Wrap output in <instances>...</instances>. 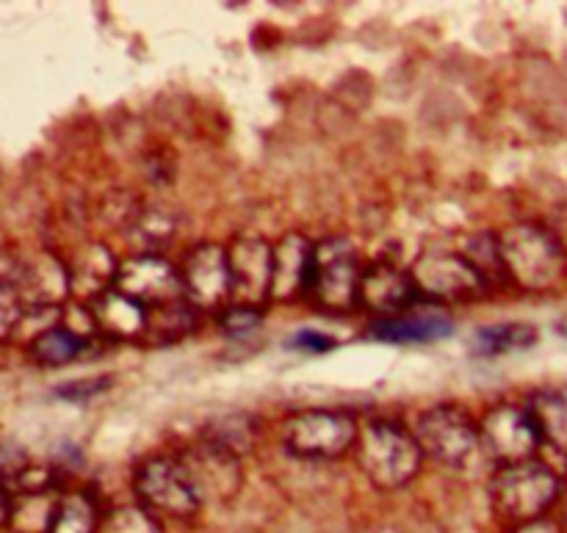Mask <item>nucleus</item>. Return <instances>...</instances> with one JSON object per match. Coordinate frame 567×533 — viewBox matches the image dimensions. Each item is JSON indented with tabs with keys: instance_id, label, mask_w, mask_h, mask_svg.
<instances>
[{
	"instance_id": "obj_14",
	"label": "nucleus",
	"mask_w": 567,
	"mask_h": 533,
	"mask_svg": "<svg viewBox=\"0 0 567 533\" xmlns=\"http://www.w3.org/2000/svg\"><path fill=\"white\" fill-rule=\"evenodd\" d=\"M186 302L197 310H210L230 296V271H227V249L216 243H203L186 254L181 269Z\"/></svg>"
},
{
	"instance_id": "obj_20",
	"label": "nucleus",
	"mask_w": 567,
	"mask_h": 533,
	"mask_svg": "<svg viewBox=\"0 0 567 533\" xmlns=\"http://www.w3.org/2000/svg\"><path fill=\"white\" fill-rule=\"evenodd\" d=\"M526 409L535 420L540 442H548L554 451L567 457V387L565 390L537 393Z\"/></svg>"
},
{
	"instance_id": "obj_9",
	"label": "nucleus",
	"mask_w": 567,
	"mask_h": 533,
	"mask_svg": "<svg viewBox=\"0 0 567 533\" xmlns=\"http://www.w3.org/2000/svg\"><path fill=\"white\" fill-rule=\"evenodd\" d=\"M114 288L122 296L133 299L144 310H158L186 299L183 293L181 269L164 260L161 254H133L116 265Z\"/></svg>"
},
{
	"instance_id": "obj_23",
	"label": "nucleus",
	"mask_w": 567,
	"mask_h": 533,
	"mask_svg": "<svg viewBox=\"0 0 567 533\" xmlns=\"http://www.w3.org/2000/svg\"><path fill=\"white\" fill-rule=\"evenodd\" d=\"M537 343V330L529 324H496L485 326L474 335V348L476 357H502V354L520 352V348H529Z\"/></svg>"
},
{
	"instance_id": "obj_12",
	"label": "nucleus",
	"mask_w": 567,
	"mask_h": 533,
	"mask_svg": "<svg viewBox=\"0 0 567 533\" xmlns=\"http://www.w3.org/2000/svg\"><path fill=\"white\" fill-rule=\"evenodd\" d=\"M230 296L244 307H258L271 293V247L264 238H238L227 249Z\"/></svg>"
},
{
	"instance_id": "obj_17",
	"label": "nucleus",
	"mask_w": 567,
	"mask_h": 533,
	"mask_svg": "<svg viewBox=\"0 0 567 533\" xmlns=\"http://www.w3.org/2000/svg\"><path fill=\"white\" fill-rule=\"evenodd\" d=\"M86 307L92 313L97 335L114 337V341H131V337L144 335V330H147V310L133 302V299L122 296L116 288L100 293Z\"/></svg>"
},
{
	"instance_id": "obj_5",
	"label": "nucleus",
	"mask_w": 567,
	"mask_h": 533,
	"mask_svg": "<svg viewBox=\"0 0 567 533\" xmlns=\"http://www.w3.org/2000/svg\"><path fill=\"white\" fill-rule=\"evenodd\" d=\"M358 420L341 409H302L282 424V446L291 457L327 462L341 459L358 442Z\"/></svg>"
},
{
	"instance_id": "obj_30",
	"label": "nucleus",
	"mask_w": 567,
	"mask_h": 533,
	"mask_svg": "<svg viewBox=\"0 0 567 533\" xmlns=\"http://www.w3.org/2000/svg\"><path fill=\"white\" fill-rule=\"evenodd\" d=\"M109 387V379H86V382H70L66 387H59V396L66 398V401H86V398L97 396Z\"/></svg>"
},
{
	"instance_id": "obj_15",
	"label": "nucleus",
	"mask_w": 567,
	"mask_h": 533,
	"mask_svg": "<svg viewBox=\"0 0 567 533\" xmlns=\"http://www.w3.org/2000/svg\"><path fill=\"white\" fill-rule=\"evenodd\" d=\"M419 299L410 271L399 269L396 263H380L363 269L360 276V304L377 315V318H393L408 313Z\"/></svg>"
},
{
	"instance_id": "obj_29",
	"label": "nucleus",
	"mask_w": 567,
	"mask_h": 533,
	"mask_svg": "<svg viewBox=\"0 0 567 533\" xmlns=\"http://www.w3.org/2000/svg\"><path fill=\"white\" fill-rule=\"evenodd\" d=\"M219 324L227 335H247V332H252L255 326L260 324V310L244 307V304H233V307H227L225 313H221Z\"/></svg>"
},
{
	"instance_id": "obj_7",
	"label": "nucleus",
	"mask_w": 567,
	"mask_h": 533,
	"mask_svg": "<svg viewBox=\"0 0 567 533\" xmlns=\"http://www.w3.org/2000/svg\"><path fill=\"white\" fill-rule=\"evenodd\" d=\"M133 492L147 512L188 520L199 512V498L177 457H150L133 473Z\"/></svg>"
},
{
	"instance_id": "obj_16",
	"label": "nucleus",
	"mask_w": 567,
	"mask_h": 533,
	"mask_svg": "<svg viewBox=\"0 0 567 533\" xmlns=\"http://www.w3.org/2000/svg\"><path fill=\"white\" fill-rule=\"evenodd\" d=\"M310 265H313V243L299 232L282 238L271 247V299L293 302L308 293Z\"/></svg>"
},
{
	"instance_id": "obj_13",
	"label": "nucleus",
	"mask_w": 567,
	"mask_h": 533,
	"mask_svg": "<svg viewBox=\"0 0 567 533\" xmlns=\"http://www.w3.org/2000/svg\"><path fill=\"white\" fill-rule=\"evenodd\" d=\"M9 282L25 310H61L70 296V274L53 254L42 252L22 260Z\"/></svg>"
},
{
	"instance_id": "obj_22",
	"label": "nucleus",
	"mask_w": 567,
	"mask_h": 533,
	"mask_svg": "<svg viewBox=\"0 0 567 533\" xmlns=\"http://www.w3.org/2000/svg\"><path fill=\"white\" fill-rule=\"evenodd\" d=\"M100 509L89 492H64L55 503L48 533H97Z\"/></svg>"
},
{
	"instance_id": "obj_4",
	"label": "nucleus",
	"mask_w": 567,
	"mask_h": 533,
	"mask_svg": "<svg viewBox=\"0 0 567 533\" xmlns=\"http://www.w3.org/2000/svg\"><path fill=\"white\" fill-rule=\"evenodd\" d=\"M559 492H563L559 475L537 459L507 464L493 475L491 484L493 506L518 525L540 520L557 503Z\"/></svg>"
},
{
	"instance_id": "obj_3",
	"label": "nucleus",
	"mask_w": 567,
	"mask_h": 533,
	"mask_svg": "<svg viewBox=\"0 0 567 533\" xmlns=\"http://www.w3.org/2000/svg\"><path fill=\"white\" fill-rule=\"evenodd\" d=\"M360 265L358 249L349 238H327L313 243V265H310V282L305 296L324 313L343 315L360 304Z\"/></svg>"
},
{
	"instance_id": "obj_25",
	"label": "nucleus",
	"mask_w": 567,
	"mask_h": 533,
	"mask_svg": "<svg viewBox=\"0 0 567 533\" xmlns=\"http://www.w3.org/2000/svg\"><path fill=\"white\" fill-rule=\"evenodd\" d=\"M255 431H258V426H255L249 415L230 412L205 426L203 440L214 442V446L225 448V451L236 453V457H244L255 446Z\"/></svg>"
},
{
	"instance_id": "obj_27",
	"label": "nucleus",
	"mask_w": 567,
	"mask_h": 533,
	"mask_svg": "<svg viewBox=\"0 0 567 533\" xmlns=\"http://www.w3.org/2000/svg\"><path fill=\"white\" fill-rule=\"evenodd\" d=\"M97 533H164V525L144 506H116L100 518Z\"/></svg>"
},
{
	"instance_id": "obj_32",
	"label": "nucleus",
	"mask_w": 567,
	"mask_h": 533,
	"mask_svg": "<svg viewBox=\"0 0 567 533\" xmlns=\"http://www.w3.org/2000/svg\"><path fill=\"white\" fill-rule=\"evenodd\" d=\"M513 533H559V529L551 523V520L540 518V520H532V523H520Z\"/></svg>"
},
{
	"instance_id": "obj_11",
	"label": "nucleus",
	"mask_w": 567,
	"mask_h": 533,
	"mask_svg": "<svg viewBox=\"0 0 567 533\" xmlns=\"http://www.w3.org/2000/svg\"><path fill=\"white\" fill-rule=\"evenodd\" d=\"M177 462L192 479L199 503L214 501V498L227 501L241 490V457L214 446V442L203 440L197 448L177 457Z\"/></svg>"
},
{
	"instance_id": "obj_31",
	"label": "nucleus",
	"mask_w": 567,
	"mask_h": 533,
	"mask_svg": "<svg viewBox=\"0 0 567 533\" xmlns=\"http://www.w3.org/2000/svg\"><path fill=\"white\" fill-rule=\"evenodd\" d=\"M336 346V343L330 341V335H321V332H313V330H305V332H297V335L288 341V348H299V352H330V348Z\"/></svg>"
},
{
	"instance_id": "obj_28",
	"label": "nucleus",
	"mask_w": 567,
	"mask_h": 533,
	"mask_svg": "<svg viewBox=\"0 0 567 533\" xmlns=\"http://www.w3.org/2000/svg\"><path fill=\"white\" fill-rule=\"evenodd\" d=\"M22 315H25V307H22L17 291L9 285V282L0 280V343L20 330Z\"/></svg>"
},
{
	"instance_id": "obj_19",
	"label": "nucleus",
	"mask_w": 567,
	"mask_h": 533,
	"mask_svg": "<svg viewBox=\"0 0 567 533\" xmlns=\"http://www.w3.org/2000/svg\"><path fill=\"white\" fill-rule=\"evenodd\" d=\"M116 265L120 263H116L114 254L103 243H92V247H86L78 254L72 269H66V274H70V293H75L78 299H83V304H89L100 293L114 288Z\"/></svg>"
},
{
	"instance_id": "obj_2",
	"label": "nucleus",
	"mask_w": 567,
	"mask_h": 533,
	"mask_svg": "<svg viewBox=\"0 0 567 533\" xmlns=\"http://www.w3.org/2000/svg\"><path fill=\"white\" fill-rule=\"evenodd\" d=\"M504 274L526 291L557 285L565 271V252L557 238L537 224H515L496 238Z\"/></svg>"
},
{
	"instance_id": "obj_33",
	"label": "nucleus",
	"mask_w": 567,
	"mask_h": 533,
	"mask_svg": "<svg viewBox=\"0 0 567 533\" xmlns=\"http://www.w3.org/2000/svg\"><path fill=\"white\" fill-rule=\"evenodd\" d=\"M11 520V495L0 487V529H6Z\"/></svg>"
},
{
	"instance_id": "obj_21",
	"label": "nucleus",
	"mask_w": 567,
	"mask_h": 533,
	"mask_svg": "<svg viewBox=\"0 0 567 533\" xmlns=\"http://www.w3.org/2000/svg\"><path fill=\"white\" fill-rule=\"evenodd\" d=\"M86 343L89 341H83V337H78L72 330H66L59 318L55 324L44 326V330H39L37 335L31 337L28 352H31V357L37 359L39 365L59 368V365H66L72 363V359L81 357V354L86 352Z\"/></svg>"
},
{
	"instance_id": "obj_6",
	"label": "nucleus",
	"mask_w": 567,
	"mask_h": 533,
	"mask_svg": "<svg viewBox=\"0 0 567 533\" xmlns=\"http://www.w3.org/2000/svg\"><path fill=\"white\" fill-rule=\"evenodd\" d=\"M421 453L446 468H465L480 453V424L454 404L426 409L413 431Z\"/></svg>"
},
{
	"instance_id": "obj_10",
	"label": "nucleus",
	"mask_w": 567,
	"mask_h": 533,
	"mask_svg": "<svg viewBox=\"0 0 567 533\" xmlns=\"http://www.w3.org/2000/svg\"><path fill=\"white\" fill-rule=\"evenodd\" d=\"M480 442L482 451L493 462L507 468V464L535 459V451L540 448V435H537L529 409L515 407V404H498L482 420Z\"/></svg>"
},
{
	"instance_id": "obj_18",
	"label": "nucleus",
	"mask_w": 567,
	"mask_h": 533,
	"mask_svg": "<svg viewBox=\"0 0 567 533\" xmlns=\"http://www.w3.org/2000/svg\"><path fill=\"white\" fill-rule=\"evenodd\" d=\"M454 324L441 313H402L393 318H374L365 335L380 343H432L452 335Z\"/></svg>"
},
{
	"instance_id": "obj_26",
	"label": "nucleus",
	"mask_w": 567,
	"mask_h": 533,
	"mask_svg": "<svg viewBox=\"0 0 567 533\" xmlns=\"http://www.w3.org/2000/svg\"><path fill=\"white\" fill-rule=\"evenodd\" d=\"M194 326H197V307L188 304L186 299H181V302L166 304V307L150 310L144 335L164 337V341H181Z\"/></svg>"
},
{
	"instance_id": "obj_1",
	"label": "nucleus",
	"mask_w": 567,
	"mask_h": 533,
	"mask_svg": "<svg viewBox=\"0 0 567 533\" xmlns=\"http://www.w3.org/2000/svg\"><path fill=\"white\" fill-rule=\"evenodd\" d=\"M358 462L380 490H402L419 475L424 453L413 431L393 420H371L358 431Z\"/></svg>"
},
{
	"instance_id": "obj_24",
	"label": "nucleus",
	"mask_w": 567,
	"mask_h": 533,
	"mask_svg": "<svg viewBox=\"0 0 567 533\" xmlns=\"http://www.w3.org/2000/svg\"><path fill=\"white\" fill-rule=\"evenodd\" d=\"M61 492H33V495H11V520L20 533H48L55 503Z\"/></svg>"
},
{
	"instance_id": "obj_8",
	"label": "nucleus",
	"mask_w": 567,
	"mask_h": 533,
	"mask_svg": "<svg viewBox=\"0 0 567 533\" xmlns=\"http://www.w3.org/2000/svg\"><path fill=\"white\" fill-rule=\"evenodd\" d=\"M415 291L437 302H468L485 293L487 280L463 252L430 249L410 269Z\"/></svg>"
}]
</instances>
